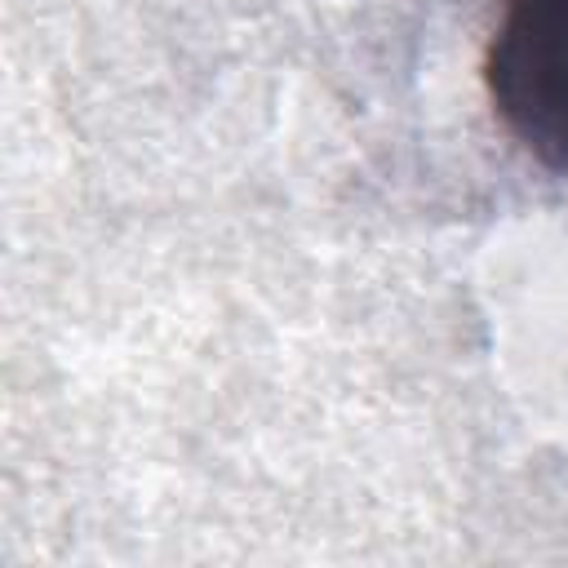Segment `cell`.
<instances>
[{
    "label": "cell",
    "mask_w": 568,
    "mask_h": 568,
    "mask_svg": "<svg viewBox=\"0 0 568 568\" xmlns=\"http://www.w3.org/2000/svg\"><path fill=\"white\" fill-rule=\"evenodd\" d=\"M484 89L506 133L568 182V0H501Z\"/></svg>",
    "instance_id": "6da1fadb"
}]
</instances>
